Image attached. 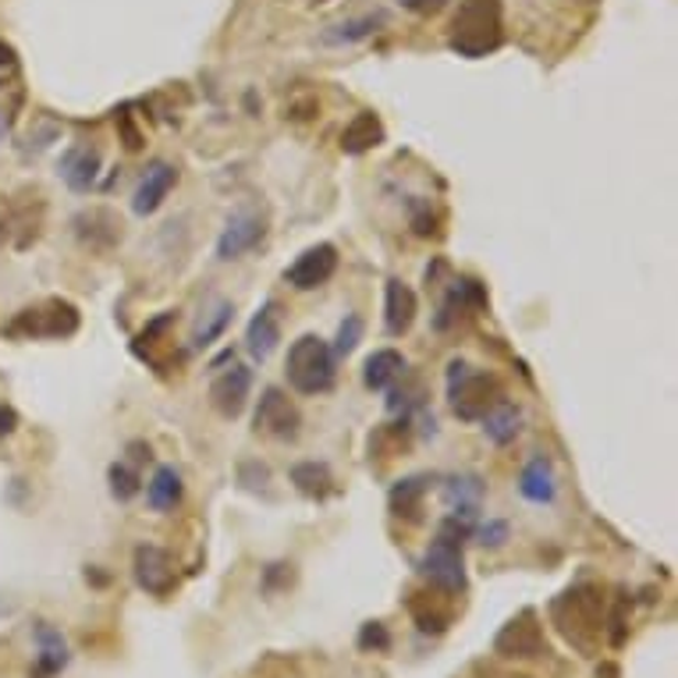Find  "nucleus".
<instances>
[{
	"mask_svg": "<svg viewBox=\"0 0 678 678\" xmlns=\"http://www.w3.org/2000/svg\"><path fill=\"white\" fill-rule=\"evenodd\" d=\"M477 540L483 544V547H504V540H508V523H504V518H491V523H483L480 529H477Z\"/></svg>",
	"mask_w": 678,
	"mask_h": 678,
	"instance_id": "obj_30",
	"label": "nucleus"
},
{
	"mask_svg": "<svg viewBox=\"0 0 678 678\" xmlns=\"http://www.w3.org/2000/svg\"><path fill=\"white\" fill-rule=\"evenodd\" d=\"M384 143V124L376 114H370V110H362V114H356L349 124H345V132H341V150L345 153H370Z\"/></svg>",
	"mask_w": 678,
	"mask_h": 678,
	"instance_id": "obj_20",
	"label": "nucleus"
},
{
	"mask_svg": "<svg viewBox=\"0 0 678 678\" xmlns=\"http://www.w3.org/2000/svg\"><path fill=\"white\" fill-rule=\"evenodd\" d=\"M263 234H266V220L260 214H234L225 231H220V239H217V260H239L245 256L249 249H256L263 242Z\"/></svg>",
	"mask_w": 678,
	"mask_h": 678,
	"instance_id": "obj_8",
	"label": "nucleus"
},
{
	"mask_svg": "<svg viewBox=\"0 0 678 678\" xmlns=\"http://www.w3.org/2000/svg\"><path fill=\"white\" fill-rule=\"evenodd\" d=\"M175 185H178V171H175V167L164 164V161L150 164L146 175H143V182H139V188H135V196H132V210H135L139 217L156 214V210L164 207V199H167V193H171Z\"/></svg>",
	"mask_w": 678,
	"mask_h": 678,
	"instance_id": "obj_14",
	"label": "nucleus"
},
{
	"mask_svg": "<svg viewBox=\"0 0 678 678\" xmlns=\"http://www.w3.org/2000/svg\"><path fill=\"white\" fill-rule=\"evenodd\" d=\"M486 306V292L480 281H472V277H459V281H451V288L445 295V303H440L437 309V330H451L459 320L472 317L477 309Z\"/></svg>",
	"mask_w": 678,
	"mask_h": 678,
	"instance_id": "obj_10",
	"label": "nucleus"
},
{
	"mask_svg": "<svg viewBox=\"0 0 678 678\" xmlns=\"http://www.w3.org/2000/svg\"><path fill=\"white\" fill-rule=\"evenodd\" d=\"M501 398H504V387L494 373L472 370L466 359L448 362V402H451V413L459 419L477 423L491 413Z\"/></svg>",
	"mask_w": 678,
	"mask_h": 678,
	"instance_id": "obj_3",
	"label": "nucleus"
},
{
	"mask_svg": "<svg viewBox=\"0 0 678 678\" xmlns=\"http://www.w3.org/2000/svg\"><path fill=\"white\" fill-rule=\"evenodd\" d=\"M416 313H419V298L416 292L405 285V281L391 277L387 288H384V330L391 338H402L413 330L416 324Z\"/></svg>",
	"mask_w": 678,
	"mask_h": 678,
	"instance_id": "obj_12",
	"label": "nucleus"
},
{
	"mask_svg": "<svg viewBox=\"0 0 678 678\" xmlns=\"http://www.w3.org/2000/svg\"><path fill=\"white\" fill-rule=\"evenodd\" d=\"M445 4H448V0H402V8H405V11L423 14V19H427V14H437Z\"/></svg>",
	"mask_w": 678,
	"mask_h": 678,
	"instance_id": "obj_32",
	"label": "nucleus"
},
{
	"mask_svg": "<svg viewBox=\"0 0 678 678\" xmlns=\"http://www.w3.org/2000/svg\"><path fill=\"white\" fill-rule=\"evenodd\" d=\"M285 373L298 394H324L338 381V356L320 335H303L292 341Z\"/></svg>",
	"mask_w": 678,
	"mask_h": 678,
	"instance_id": "obj_4",
	"label": "nucleus"
},
{
	"mask_svg": "<svg viewBox=\"0 0 678 678\" xmlns=\"http://www.w3.org/2000/svg\"><path fill=\"white\" fill-rule=\"evenodd\" d=\"M359 341H362V320L352 313V317H345V324L338 327V338L330 349H335V356H352Z\"/></svg>",
	"mask_w": 678,
	"mask_h": 678,
	"instance_id": "obj_29",
	"label": "nucleus"
},
{
	"mask_svg": "<svg viewBox=\"0 0 678 678\" xmlns=\"http://www.w3.org/2000/svg\"><path fill=\"white\" fill-rule=\"evenodd\" d=\"M107 483H110V494L118 501H132L139 494V472L124 462H114L107 469Z\"/></svg>",
	"mask_w": 678,
	"mask_h": 678,
	"instance_id": "obj_28",
	"label": "nucleus"
},
{
	"mask_svg": "<svg viewBox=\"0 0 678 678\" xmlns=\"http://www.w3.org/2000/svg\"><path fill=\"white\" fill-rule=\"evenodd\" d=\"M480 423H483L486 440L497 445V448H504V445H512V440L518 437V430H523V413H518V408L508 398H501Z\"/></svg>",
	"mask_w": 678,
	"mask_h": 678,
	"instance_id": "obj_23",
	"label": "nucleus"
},
{
	"mask_svg": "<svg viewBox=\"0 0 678 678\" xmlns=\"http://www.w3.org/2000/svg\"><path fill=\"white\" fill-rule=\"evenodd\" d=\"M68 665V646L61 639L54 628H40V671L57 675Z\"/></svg>",
	"mask_w": 678,
	"mask_h": 678,
	"instance_id": "obj_27",
	"label": "nucleus"
},
{
	"mask_svg": "<svg viewBox=\"0 0 678 678\" xmlns=\"http://www.w3.org/2000/svg\"><path fill=\"white\" fill-rule=\"evenodd\" d=\"M256 434H266L274 440H295L298 427H303V416H298L295 402L288 398L281 387H266L263 398L256 405Z\"/></svg>",
	"mask_w": 678,
	"mask_h": 678,
	"instance_id": "obj_6",
	"label": "nucleus"
},
{
	"mask_svg": "<svg viewBox=\"0 0 678 678\" xmlns=\"http://www.w3.org/2000/svg\"><path fill=\"white\" fill-rule=\"evenodd\" d=\"M408 370V362L402 352L394 349H376L367 362H362V384H367L370 391H384L391 387L394 381H402Z\"/></svg>",
	"mask_w": 678,
	"mask_h": 678,
	"instance_id": "obj_19",
	"label": "nucleus"
},
{
	"mask_svg": "<svg viewBox=\"0 0 678 678\" xmlns=\"http://www.w3.org/2000/svg\"><path fill=\"white\" fill-rule=\"evenodd\" d=\"M384 22H387L384 11L362 14V19H349V22H341V25L330 29V33H324V43H359V40L373 36Z\"/></svg>",
	"mask_w": 678,
	"mask_h": 678,
	"instance_id": "obj_26",
	"label": "nucleus"
},
{
	"mask_svg": "<svg viewBox=\"0 0 678 678\" xmlns=\"http://www.w3.org/2000/svg\"><path fill=\"white\" fill-rule=\"evenodd\" d=\"M494 650L501 657H536L544 650V633L536 625V614L523 611L518 619H512L508 625L501 628L497 639H494Z\"/></svg>",
	"mask_w": 678,
	"mask_h": 678,
	"instance_id": "obj_11",
	"label": "nucleus"
},
{
	"mask_svg": "<svg viewBox=\"0 0 678 678\" xmlns=\"http://www.w3.org/2000/svg\"><path fill=\"white\" fill-rule=\"evenodd\" d=\"M129 455H132V462H150L153 455H150V445H143V440H132L129 445Z\"/></svg>",
	"mask_w": 678,
	"mask_h": 678,
	"instance_id": "obj_34",
	"label": "nucleus"
},
{
	"mask_svg": "<svg viewBox=\"0 0 678 678\" xmlns=\"http://www.w3.org/2000/svg\"><path fill=\"white\" fill-rule=\"evenodd\" d=\"M135 579L139 587L146 593H156L164 597L171 587H175V569H171V555L164 547H153V544H143L135 550Z\"/></svg>",
	"mask_w": 678,
	"mask_h": 678,
	"instance_id": "obj_15",
	"label": "nucleus"
},
{
	"mask_svg": "<svg viewBox=\"0 0 678 678\" xmlns=\"http://www.w3.org/2000/svg\"><path fill=\"white\" fill-rule=\"evenodd\" d=\"M338 271V249L330 242H320V245H309L303 256H298L288 271H285V281L295 288V292H313L327 285L330 277Z\"/></svg>",
	"mask_w": 678,
	"mask_h": 678,
	"instance_id": "obj_7",
	"label": "nucleus"
},
{
	"mask_svg": "<svg viewBox=\"0 0 678 678\" xmlns=\"http://www.w3.org/2000/svg\"><path fill=\"white\" fill-rule=\"evenodd\" d=\"M14 427H19V416H14V408L0 402V437L14 434Z\"/></svg>",
	"mask_w": 678,
	"mask_h": 678,
	"instance_id": "obj_33",
	"label": "nucleus"
},
{
	"mask_svg": "<svg viewBox=\"0 0 678 678\" xmlns=\"http://www.w3.org/2000/svg\"><path fill=\"white\" fill-rule=\"evenodd\" d=\"M231 317H234V306L225 303V298H214V303L207 306V313L199 317L196 330H193V349H210V345L228 330Z\"/></svg>",
	"mask_w": 678,
	"mask_h": 678,
	"instance_id": "obj_25",
	"label": "nucleus"
},
{
	"mask_svg": "<svg viewBox=\"0 0 678 678\" xmlns=\"http://www.w3.org/2000/svg\"><path fill=\"white\" fill-rule=\"evenodd\" d=\"M249 391H252V370H249V367H231V370H225L220 376H214V384H210V405H214L225 419H234V416L245 413Z\"/></svg>",
	"mask_w": 678,
	"mask_h": 678,
	"instance_id": "obj_9",
	"label": "nucleus"
},
{
	"mask_svg": "<svg viewBox=\"0 0 678 678\" xmlns=\"http://www.w3.org/2000/svg\"><path fill=\"white\" fill-rule=\"evenodd\" d=\"M11 61H14V51H11L8 43H0V68H8Z\"/></svg>",
	"mask_w": 678,
	"mask_h": 678,
	"instance_id": "obj_35",
	"label": "nucleus"
},
{
	"mask_svg": "<svg viewBox=\"0 0 678 678\" xmlns=\"http://www.w3.org/2000/svg\"><path fill=\"white\" fill-rule=\"evenodd\" d=\"M78 330V309L65 298H46L40 306H29L14 317L4 335L8 338H72Z\"/></svg>",
	"mask_w": 678,
	"mask_h": 678,
	"instance_id": "obj_5",
	"label": "nucleus"
},
{
	"mask_svg": "<svg viewBox=\"0 0 678 678\" xmlns=\"http://www.w3.org/2000/svg\"><path fill=\"white\" fill-rule=\"evenodd\" d=\"M292 483H295V491L303 494V497H313V501H324L338 491V480H335V472H330V466L324 462H298L292 466Z\"/></svg>",
	"mask_w": 678,
	"mask_h": 678,
	"instance_id": "obj_22",
	"label": "nucleus"
},
{
	"mask_svg": "<svg viewBox=\"0 0 678 678\" xmlns=\"http://www.w3.org/2000/svg\"><path fill=\"white\" fill-rule=\"evenodd\" d=\"M430 491V477H405L391 486V494H387V504H391V512L398 515V518H408V523H419V512H423V497H427Z\"/></svg>",
	"mask_w": 678,
	"mask_h": 678,
	"instance_id": "obj_21",
	"label": "nucleus"
},
{
	"mask_svg": "<svg viewBox=\"0 0 678 678\" xmlns=\"http://www.w3.org/2000/svg\"><path fill=\"white\" fill-rule=\"evenodd\" d=\"M518 491L533 504H550L558 494V480H555V466H550L547 455H536L526 462L523 477H518Z\"/></svg>",
	"mask_w": 678,
	"mask_h": 678,
	"instance_id": "obj_18",
	"label": "nucleus"
},
{
	"mask_svg": "<svg viewBox=\"0 0 678 678\" xmlns=\"http://www.w3.org/2000/svg\"><path fill=\"white\" fill-rule=\"evenodd\" d=\"M483 494L486 486L477 472H462V477H448L445 486H440V497H445L448 512L455 518H462V523H477V512L483 504Z\"/></svg>",
	"mask_w": 678,
	"mask_h": 678,
	"instance_id": "obj_13",
	"label": "nucleus"
},
{
	"mask_svg": "<svg viewBox=\"0 0 678 678\" xmlns=\"http://www.w3.org/2000/svg\"><path fill=\"white\" fill-rule=\"evenodd\" d=\"M504 43V4L501 0H462L448 25V46L459 57H486Z\"/></svg>",
	"mask_w": 678,
	"mask_h": 678,
	"instance_id": "obj_1",
	"label": "nucleus"
},
{
	"mask_svg": "<svg viewBox=\"0 0 678 678\" xmlns=\"http://www.w3.org/2000/svg\"><path fill=\"white\" fill-rule=\"evenodd\" d=\"M472 523L448 515L437 529V540L419 561V572L427 576L437 590L445 593H462L466 590V569H462V544L469 540Z\"/></svg>",
	"mask_w": 678,
	"mask_h": 678,
	"instance_id": "obj_2",
	"label": "nucleus"
},
{
	"mask_svg": "<svg viewBox=\"0 0 678 678\" xmlns=\"http://www.w3.org/2000/svg\"><path fill=\"white\" fill-rule=\"evenodd\" d=\"M182 472L175 466H161L153 472V480L146 483V501L153 512H171L182 501Z\"/></svg>",
	"mask_w": 678,
	"mask_h": 678,
	"instance_id": "obj_24",
	"label": "nucleus"
},
{
	"mask_svg": "<svg viewBox=\"0 0 678 678\" xmlns=\"http://www.w3.org/2000/svg\"><path fill=\"white\" fill-rule=\"evenodd\" d=\"M61 178L72 193H89L100 178V150L92 146H72L61 156Z\"/></svg>",
	"mask_w": 678,
	"mask_h": 678,
	"instance_id": "obj_17",
	"label": "nucleus"
},
{
	"mask_svg": "<svg viewBox=\"0 0 678 678\" xmlns=\"http://www.w3.org/2000/svg\"><path fill=\"white\" fill-rule=\"evenodd\" d=\"M281 345V313H277V303H263L256 317L249 320V330H245V349L252 352V359H271Z\"/></svg>",
	"mask_w": 678,
	"mask_h": 678,
	"instance_id": "obj_16",
	"label": "nucleus"
},
{
	"mask_svg": "<svg viewBox=\"0 0 678 678\" xmlns=\"http://www.w3.org/2000/svg\"><path fill=\"white\" fill-rule=\"evenodd\" d=\"M359 646H362V650H387V646H391L387 628H384L381 622L362 625V633H359Z\"/></svg>",
	"mask_w": 678,
	"mask_h": 678,
	"instance_id": "obj_31",
	"label": "nucleus"
}]
</instances>
